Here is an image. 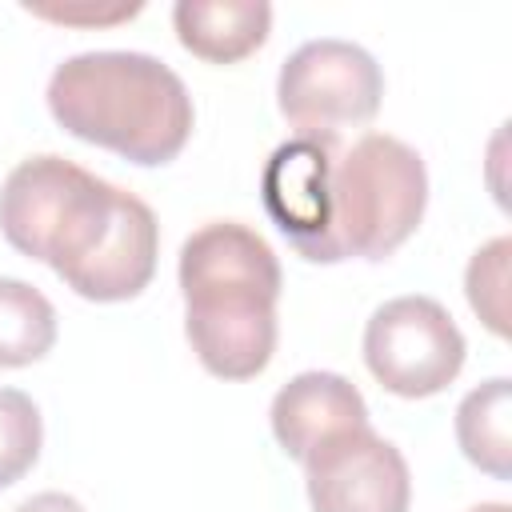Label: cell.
I'll return each mask as SVG.
<instances>
[{
	"label": "cell",
	"instance_id": "1",
	"mask_svg": "<svg viewBox=\"0 0 512 512\" xmlns=\"http://www.w3.org/2000/svg\"><path fill=\"white\" fill-rule=\"evenodd\" d=\"M0 232L20 256L48 264L96 304L132 300L156 276L160 224L152 208L56 152L28 156L8 172Z\"/></svg>",
	"mask_w": 512,
	"mask_h": 512
},
{
	"label": "cell",
	"instance_id": "2",
	"mask_svg": "<svg viewBox=\"0 0 512 512\" xmlns=\"http://www.w3.org/2000/svg\"><path fill=\"white\" fill-rule=\"evenodd\" d=\"M184 336L220 380H252L276 352L280 260L240 220H208L180 244Z\"/></svg>",
	"mask_w": 512,
	"mask_h": 512
},
{
	"label": "cell",
	"instance_id": "3",
	"mask_svg": "<svg viewBox=\"0 0 512 512\" xmlns=\"http://www.w3.org/2000/svg\"><path fill=\"white\" fill-rule=\"evenodd\" d=\"M52 120L84 144L108 148L140 168L176 160L192 136L184 80L148 52H76L48 80Z\"/></svg>",
	"mask_w": 512,
	"mask_h": 512
},
{
	"label": "cell",
	"instance_id": "4",
	"mask_svg": "<svg viewBox=\"0 0 512 512\" xmlns=\"http://www.w3.org/2000/svg\"><path fill=\"white\" fill-rule=\"evenodd\" d=\"M428 168L424 156L388 132H364L352 144L328 136L320 164L316 236L304 260H388L424 220Z\"/></svg>",
	"mask_w": 512,
	"mask_h": 512
},
{
	"label": "cell",
	"instance_id": "5",
	"mask_svg": "<svg viewBox=\"0 0 512 512\" xmlns=\"http://www.w3.org/2000/svg\"><path fill=\"white\" fill-rule=\"evenodd\" d=\"M384 72L352 40L320 36L300 44L276 76L280 116L296 136H340V128H360L380 112Z\"/></svg>",
	"mask_w": 512,
	"mask_h": 512
},
{
	"label": "cell",
	"instance_id": "6",
	"mask_svg": "<svg viewBox=\"0 0 512 512\" xmlns=\"http://www.w3.org/2000/svg\"><path fill=\"white\" fill-rule=\"evenodd\" d=\"M464 332L432 296H396L364 324V364L376 384L404 400L444 392L464 368Z\"/></svg>",
	"mask_w": 512,
	"mask_h": 512
},
{
	"label": "cell",
	"instance_id": "7",
	"mask_svg": "<svg viewBox=\"0 0 512 512\" xmlns=\"http://www.w3.org/2000/svg\"><path fill=\"white\" fill-rule=\"evenodd\" d=\"M300 464L312 512H408L412 504L408 460L372 424L328 436Z\"/></svg>",
	"mask_w": 512,
	"mask_h": 512
},
{
	"label": "cell",
	"instance_id": "8",
	"mask_svg": "<svg viewBox=\"0 0 512 512\" xmlns=\"http://www.w3.org/2000/svg\"><path fill=\"white\" fill-rule=\"evenodd\" d=\"M272 420V436L276 444L292 456L304 460L316 444H324L328 436L368 424V404L360 396V388L352 380H344L340 372H300L292 376L268 408Z\"/></svg>",
	"mask_w": 512,
	"mask_h": 512
},
{
	"label": "cell",
	"instance_id": "9",
	"mask_svg": "<svg viewBox=\"0 0 512 512\" xmlns=\"http://www.w3.org/2000/svg\"><path fill=\"white\" fill-rule=\"evenodd\" d=\"M176 40L208 60V64H236L252 56L272 28V4L264 0H180L172 8Z\"/></svg>",
	"mask_w": 512,
	"mask_h": 512
},
{
	"label": "cell",
	"instance_id": "10",
	"mask_svg": "<svg viewBox=\"0 0 512 512\" xmlns=\"http://www.w3.org/2000/svg\"><path fill=\"white\" fill-rule=\"evenodd\" d=\"M456 444L492 480L512 476V380L492 376L456 408Z\"/></svg>",
	"mask_w": 512,
	"mask_h": 512
},
{
	"label": "cell",
	"instance_id": "11",
	"mask_svg": "<svg viewBox=\"0 0 512 512\" xmlns=\"http://www.w3.org/2000/svg\"><path fill=\"white\" fill-rule=\"evenodd\" d=\"M56 308L28 280L0 276V368H24L52 352Z\"/></svg>",
	"mask_w": 512,
	"mask_h": 512
},
{
	"label": "cell",
	"instance_id": "12",
	"mask_svg": "<svg viewBox=\"0 0 512 512\" xmlns=\"http://www.w3.org/2000/svg\"><path fill=\"white\" fill-rule=\"evenodd\" d=\"M44 444V420L28 392L0 388V488H12L32 472Z\"/></svg>",
	"mask_w": 512,
	"mask_h": 512
},
{
	"label": "cell",
	"instance_id": "13",
	"mask_svg": "<svg viewBox=\"0 0 512 512\" xmlns=\"http://www.w3.org/2000/svg\"><path fill=\"white\" fill-rule=\"evenodd\" d=\"M508 252H512V240L496 236L472 252L468 272H464L468 304L484 320V328L496 336H508V292H504L508 288Z\"/></svg>",
	"mask_w": 512,
	"mask_h": 512
},
{
	"label": "cell",
	"instance_id": "14",
	"mask_svg": "<svg viewBox=\"0 0 512 512\" xmlns=\"http://www.w3.org/2000/svg\"><path fill=\"white\" fill-rule=\"evenodd\" d=\"M36 16H48V20H64V24H112V20H128L140 12V4H116V8H92V4H64V8H28Z\"/></svg>",
	"mask_w": 512,
	"mask_h": 512
},
{
	"label": "cell",
	"instance_id": "15",
	"mask_svg": "<svg viewBox=\"0 0 512 512\" xmlns=\"http://www.w3.org/2000/svg\"><path fill=\"white\" fill-rule=\"evenodd\" d=\"M12 512H84V504L68 492H36L24 504H16Z\"/></svg>",
	"mask_w": 512,
	"mask_h": 512
},
{
	"label": "cell",
	"instance_id": "16",
	"mask_svg": "<svg viewBox=\"0 0 512 512\" xmlns=\"http://www.w3.org/2000/svg\"><path fill=\"white\" fill-rule=\"evenodd\" d=\"M468 512H508V504L492 500V504H476V508H468Z\"/></svg>",
	"mask_w": 512,
	"mask_h": 512
}]
</instances>
